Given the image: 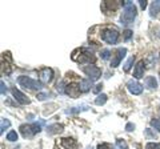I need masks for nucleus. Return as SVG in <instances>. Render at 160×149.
Returning a JSON list of instances; mask_svg holds the SVG:
<instances>
[{
  "label": "nucleus",
  "instance_id": "obj_1",
  "mask_svg": "<svg viewBox=\"0 0 160 149\" xmlns=\"http://www.w3.org/2000/svg\"><path fill=\"white\" fill-rule=\"evenodd\" d=\"M136 7L133 6L132 2H126L124 3V11L122 15V24L128 26L133 22V19L136 17Z\"/></svg>",
  "mask_w": 160,
  "mask_h": 149
},
{
  "label": "nucleus",
  "instance_id": "obj_2",
  "mask_svg": "<svg viewBox=\"0 0 160 149\" xmlns=\"http://www.w3.org/2000/svg\"><path fill=\"white\" fill-rule=\"evenodd\" d=\"M78 53H80V56H72V60L78 61L80 64H84V63H95V56L92 52H89L88 49L86 48H82V49H78Z\"/></svg>",
  "mask_w": 160,
  "mask_h": 149
},
{
  "label": "nucleus",
  "instance_id": "obj_3",
  "mask_svg": "<svg viewBox=\"0 0 160 149\" xmlns=\"http://www.w3.org/2000/svg\"><path fill=\"white\" fill-rule=\"evenodd\" d=\"M18 83H19L22 87L28 88V89H40V88L43 87V84L40 83V81L33 80V79L28 77V76H19Z\"/></svg>",
  "mask_w": 160,
  "mask_h": 149
},
{
  "label": "nucleus",
  "instance_id": "obj_4",
  "mask_svg": "<svg viewBox=\"0 0 160 149\" xmlns=\"http://www.w3.org/2000/svg\"><path fill=\"white\" fill-rule=\"evenodd\" d=\"M119 39V32L115 28H107L102 32V40L108 44H116Z\"/></svg>",
  "mask_w": 160,
  "mask_h": 149
},
{
  "label": "nucleus",
  "instance_id": "obj_5",
  "mask_svg": "<svg viewBox=\"0 0 160 149\" xmlns=\"http://www.w3.org/2000/svg\"><path fill=\"white\" fill-rule=\"evenodd\" d=\"M40 131H42V128H40V124H38V123L31 124V125L24 124V125L20 127V132H22V135L24 137H32L33 135H36Z\"/></svg>",
  "mask_w": 160,
  "mask_h": 149
},
{
  "label": "nucleus",
  "instance_id": "obj_6",
  "mask_svg": "<svg viewBox=\"0 0 160 149\" xmlns=\"http://www.w3.org/2000/svg\"><path fill=\"white\" fill-rule=\"evenodd\" d=\"M83 72L87 74L89 77V80L91 81H95L98 80V79L102 76V71H100V68L95 67V65H88V67H84L83 68Z\"/></svg>",
  "mask_w": 160,
  "mask_h": 149
},
{
  "label": "nucleus",
  "instance_id": "obj_7",
  "mask_svg": "<svg viewBox=\"0 0 160 149\" xmlns=\"http://www.w3.org/2000/svg\"><path fill=\"white\" fill-rule=\"evenodd\" d=\"M126 53H127V49H126V48H119L118 51H116V53H115V56L112 57L111 67H112V68H116L119 64H120V61L123 60V57L126 56Z\"/></svg>",
  "mask_w": 160,
  "mask_h": 149
},
{
  "label": "nucleus",
  "instance_id": "obj_8",
  "mask_svg": "<svg viewBox=\"0 0 160 149\" xmlns=\"http://www.w3.org/2000/svg\"><path fill=\"white\" fill-rule=\"evenodd\" d=\"M80 92H82V89H80V85H78V84H68L66 87V93L69 95V97L76 99L79 97Z\"/></svg>",
  "mask_w": 160,
  "mask_h": 149
},
{
  "label": "nucleus",
  "instance_id": "obj_9",
  "mask_svg": "<svg viewBox=\"0 0 160 149\" xmlns=\"http://www.w3.org/2000/svg\"><path fill=\"white\" fill-rule=\"evenodd\" d=\"M127 88L128 91L132 93V95H140L143 92V87L142 84H139L138 81H133V80H129L127 83Z\"/></svg>",
  "mask_w": 160,
  "mask_h": 149
},
{
  "label": "nucleus",
  "instance_id": "obj_10",
  "mask_svg": "<svg viewBox=\"0 0 160 149\" xmlns=\"http://www.w3.org/2000/svg\"><path fill=\"white\" fill-rule=\"evenodd\" d=\"M52 77H53V71L51 68H44L42 69V72H40V80L42 83L44 84H48L52 81Z\"/></svg>",
  "mask_w": 160,
  "mask_h": 149
},
{
  "label": "nucleus",
  "instance_id": "obj_11",
  "mask_svg": "<svg viewBox=\"0 0 160 149\" xmlns=\"http://www.w3.org/2000/svg\"><path fill=\"white\" fill-rule=\"evenodd\" d=\"M12 95H13V97H15V100L16 101H19L20 104H29V99L24 95V93H22L19 91V89H16V88H13L12 89Z\"/></svg>",
  "mask_w": 160,
  "mask_h": 149
},
{
  "label": "nucleus",
  "instance_id": "obj_12",
  "mask_svg": "<svg viewBox=\"0 0 160 149\" xmlns=\"http://www.w3.org/2000/svg\"><path fill=\"white\" fill-rule=\"evenodd\" d=\"M62 145L66 148V149H78L79 145H78V141L73 140L71 137H66L62 140Z\"/></svg>",
  "mask_w": 160,
  "mask_h": 149
},
{
  "label": "nucleus",
  "instance_id": "obj_13",
  "mask_svg": "<svg viewBox=\"0 0 160 149\" xmlns=\"http://www.w3.org/2000/svg\"><path fill=\"white\" fill-rule=\"evenodd\" d=\"M146 64H144L143 60H140L138 64H136V67H135V72H133V76L135 79H142L144 76V69H146Z\"/></svg>",
  "mask_w": 160,
  "mask_h": 149
},
{
  "label": "nucleus",
  "instance_id": "obj_14",
  "mask_svg": "<svg viewBox=\"0 0 160 149\" xmlns=\"http://www.w3.org/2000/svg\"><path fill=\"white\" fill-rule=\"evenodd\" d=\"M160 12V0H156V2H153L151 4V8H149V13H151V16L155 17L158 16V13Z\"/></svg>",
  "mask_w": 160,
  "mask_h": 149
},
{
  "label": "nucleus",
  "instance_id": "obj_15",
  "mask_svg": "<svg viewBox=\"0 0 160 149\" xmlns=\"http://www.w3.org/2000/svg\"><path fill=\"white\" fill-rule=\"evenodd\" d=\"M144 83H146V87L149 89H156V87H158V83L153 76H148L146 80H144Z\"/></svg>",
  "mask_w": 160,
  "mask_h": 149
},
{
  "label": "nucleus",
  "instance_id": "obj_16",
  "mask_svg": "<svg viewBox=\"0 0 160 149\" xmlns=\"http://www.w3.org/2000/svg\"><path fill=\"white\" fill-rule=\"evenodd\" d=\"M48 133H51V135H55V133H60L63 131V125H60V124H55V125H49L48 127Z\"/></svg>",
  "mask_w": 160,
  "mask_h": 149
},
{
  "label": "nucleus",
  "instance_id": "obj_17",
  "mask_svg": "<svg viewBox=\"0 0 160 149\" xmlns=\"http://www.w3.org/2000/svg\"><path fill=\"white\" fill-rule=\"evenodd\" d=\"M92 87V81L91 80H82L80 83V89H82V92H88L89 89Z\"/></svg>",
  "mask_w": 160,
  "mask_h": 149
},
{
  "label": "nucleus",
  "instance_id": "obj_18",
  "mask_svg": "<svg viewBox=\"0 0 160 149\" xmlns=\"http://www.w3.org/2000/svg\"><path fill=\"white\" fill-rule=\"evenodd\" d=\"M107 101V95H104V93H102V95H99L96 97V100H95V104L96 105H103V104H106Z\"/></svg>",
  "mask_w": 160,
  "mask_h": 149
},
{
  "label": "nucleus",
  "instance_id": "obj_19",
  "mask_svg": "<svg viewBox=\"0 0 160 149\" xmlns=\"http://www.w3.org/2000/svg\"><path fill=\"white\" fill-rule=\"evenodd\" d=\"M9 125H11V123H9L7 118H2V124H0V133H3L4 129H7Z\"/></svg>",
  "mask_w": 160,
  "mask_h": 149
},
{
  "label": "nucleus",
  "instance_id": "obj_20",
  "mask_svg": "<svg viewBox=\"0 0 160 149\" xmlns=\"http://www.w3.org/2000/svg\"><path fill=\"white\" fill-rule=\"evenodd\" d=\"M116 145H118L119 149H128L127 142L124 140H122V138H118V140H116Z\"/></svg>",
  "mask_w": 160,
  "mask_h": 149
},
{
  "label": "nucleus",
  "instance_id": "obj_21",
  "mask_svg": "<svg viewBox=\"0 0 160 149\" xmlns=\"http://www.w3.org/2000/svg\"><path fill=\"white\" fill-rule=\"evenodd\" d=\"M151 125L152 128H155L158 132H160V118H152L151 120Z\"/></svg>",
  "mask_w": 160,
  "mask_h": 149
},
{
  "label": "nucleus",
  "instance_id": "obj_22",
  "mask_svg": "<svg viewBox=\"0 0 160 149\" xmlns=\"http://www.w3.org/2000/svg\"><path fill=\"white\" fill-rule=\"evenodd\" d=\"M7 140H9V141H16L18 140V133L15 132V131H11L7 135Z\"/></svg>",
  "mask_w": 160,
  "mask_h": 149
},
{
  "label": "nucleus",
  "instance_id": "obj_23",
  "mask_svg": "<svg viewBox=\"0 0 160 149\" xmlns=\"http://www.w3.org/2000/svg\"><path fill=\"white\" fill-rule=\"evenodd\" d=\"M132 63H133V56H132V57H129L128 60H127V63L124 64V71L128 72L129 69H131V67H132Z\"/></svg>",
  "mask_w": 160,
  "mask_h": 149
},
{
  "label": "nucleus",
  "instance_id": "obj_24",
  "mask_svg": "<svg viewBox=\"0 0 160 149\" xmlns=\"http://www.w3.org/2000/svg\"><path fill=\"white\" fill-rule=\"evenodd\" d=\"M146 149H160V142H148Z\"/></svg>",
  "mask_w": 160,
  "mask_h": 149
},
{
  "label": "nucleus",
  "instance_id": "obj_25",
  "mask_svg": "<svg viewBox=\"0 0 160 149\" xmlns=\"http://www.w3.org/2000/svg\"><path fill=\"white\" fill-rule=\"evenodd\" d=\"M100 56H102L103 60H107V59H109V56H111V52H109L108 49H103L102 53H100Z\"/></svg>",
  "mask_w": 160,
  "mask_h": 149
},
{
  "label": "nucleus",
  "instance_id": "obj_26",
  "mask_svg": "<svg viewBox=\"0 0 160 149\" xmlns=\"http://www.w3.org/2000/svg\"><path fill=\"white\" fill-rule=\"evenodd\" d=\"M98 149H113V147L111 145V144L104 142V144H99V145H98Z\"/></svg>",
  "mask_w": 160,
  "mask_h": 149
},
{
  "label": "nucleus",
  "instance_id": "obj_27",
  "mask_svg": "<svg viewBox=\"0 0 160 149\" xmlns=\"http://www.w3.org/2000/svg\"><path fill=\"white\" fill-rule=\"evenodd\" d=\"M131 36H132V31L127 29V31L124 32V39H126V40H129V39H131Z\"/></svg>",
  "mask_w": 160,
  "mask_h": 149
},
{
  "label": "nucleus",
  "instance_id": "obj_28",
  "mask_svg": "<svg viewBox=\"0 0 160 149\" xmlns=\"http://www.w3.org/2000/svg\"><path fill=\"white\" fill-rule=\"evenodd\" d=\"M47 96H48L47 93H39V95H38V100L43 101V100H46V97H47Z\"/></svg>",
  "mask_w": 160,
  "mask_h": 149
},
{
  "label": "nucleus",
  "instance_id": "obj_29",
  "mask_svg": "<svg viewBox=\"0 0 160 149\" xmlns=\"http://www.w3.org/2000/svg\"><path fill=\"white\" fill-rule=\"evenodd\" d=\"M146 135H147L148 138H153V137H155V133L151 132V129H147V131H146Z\"/></svg>",
  "mask_w": 160,
  "mask_h": 149
},
{
  "label": "nucleus",
  "instance_id": "obj_30",
  "mask_svg": "<svg viewBox=\"0 0 160 149\" xmlns=\"http://www.w3.org/2000/svg\"><path fill=\"white\" fill-rule=\"evenodd\" d=\"M0 87H2V95H6V93H7V88H6V85H4L3 81L0 83Z\"/></svg>",
  "mask_w": 160,
  "mask_h": 149
},
{
  "label": "nucleus",
  "instance_id": "obj_31",
  "mask_svg": "<svg viewBox=\"0 0 160 149\" xmlns=\"http://www.w3.org/2000/svg\"><path fill=\"white\" fill-rule=\"evenodd\" d=\"M133 129H135V125H133V124H131V123L127 124V131H128V132H132Z\"/></svg>",
  "mask_w": 160,
  "mask_h": 149
},
{
  "label": "nucleus",
  "instance_id": "obj_32",
  "mask_svg": "<svg viewBox=\"0 0 160 149\" xmlns=\"http://www.w3.org/2000/svg\"><path fill=\"white\" fill-rule=\"evenodd\" d=\"M102 88H103V85H102V84H98V85H96V88L93 89V92H95V93H98V92H100V91H102Z\"/></svg>",
  "mask_w": 160,
  "mask_h": 149
},
{
  "label": "nucleus",
  "instance_id": "obj_33",
  "mask_svg": "<svg viewBox=\"0 0 160 149\" xmlns=\"http://www.w3.org/2000/svg\"><path fill=\"white\" fill-rule=\"evenodd\" d=\"M139 3H140V7H142V9H144L147 7V2H146V0H140Z\"/></svg>",
  "mask_w": 160,
  "mask_h": 149
},
{
  "label": "nucleus",
  "instance_id": "obj_34",
  "mask_svg": "<svg viewBox=\"0 0 160 149\" xmlns=\"http://www.w3.org/2000/svg\"><path fill=\"white\" fill-rule=\"evenodd\" d=\"M88 149H91V148H88Z\"/></svg>",
  "mask_w": 160,
  "mask_h": 149
}]
</instances>
